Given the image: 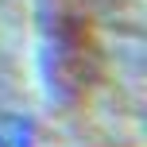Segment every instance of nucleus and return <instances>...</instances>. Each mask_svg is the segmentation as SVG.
I'll return each mask as SVG.
<instances>
[{"label":"nucleus","mask_w":147,"mask_h":147,"mask_svg":"<svg viewBox=\"0 0 147 147\" xmlns=\"http://www.w3.org/2000/svg\"><path fill=\"white\" fill-rule=\"evenodd\" d=\"M0 147H31V128L20 116H0Z\"/></svg>","instance_id":"nucleus-1"}]
</instances>
